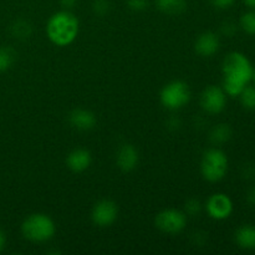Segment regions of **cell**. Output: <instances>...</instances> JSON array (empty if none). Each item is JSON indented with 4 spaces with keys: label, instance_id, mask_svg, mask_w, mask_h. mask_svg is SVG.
<instances>
[{
    "label": "cell",
    "instance_id": "cell-1",
    "mask_svg": "<svg viewBox=\"0 0 255 255\" xmlns=\"http://www.w3.org/2000/svg\"><path fill=\"white\" fill-rule=\"evenodd\" d=\"M79 32V20L67 10L52 15L46 25L47 37L57 46L70 45Z\"/></svg>",
    "mask_w": 255,
    "mask_h": 255
},
{
    "label": "cell",
    "instance_id": "cell-2",
    "mask_svg": "<svg viewBox=\"0 0 255 255\" xmlns=\"http://www.w3.org/2000/svg\"><path fill=\"white\" fill-rule=\"evenodd\" d=\"M22 234L31 242H46L54 237L56 227L52 219L46 214L35 213L27 217L21 226Z\"/></svg>",
    "mask_w": 255,
    "mask_h": 255
},
{
    "label": "cell",
    "instance_id": "cell-3",
    "mask_svg": "<svg viewBox=\"0 0 255 255\" xmlns=\"http://www.w3.org/2000/svg\"><path fill=\"white\" fill-rule=\"evenodd\" d=\"M201 171L207 181H221L228 171V158L226 153L218 148H209L203 154Z\"/></svg>",
    "mask_w": 255,
    "mask_h": 255
},
{
    "label": "cell",
    "instance_id": "cell-4",
    "mask_svg": "<svg viewBox=\"0 0 255 255\" xmlns=\"http://www.w3.org/2000/svg\"><path fill=\"white\" fill-rule=\"evenodd\" d=\"M223 72L226 79L237 80L247 85L253 77L254 71L249 60L243 54L232 52L224 59Z\"/></svg>",
    "mask_w": 255,
    "mask_h": 255
},
{
    "label": "cell",
    "instance_id": "cell-5",
    "mask_svg": "<svg viewBox=\"0 0 255 255\" xmlns=\"http://www.w3.org/2000/svg\"><path fill=\"white\" fill-rule=\"evenodd\" d=\"M191 99V90L183 81H172L162 89L161 102L169 110L182 109Z\"/></svg>",
    "mask_w": 255,
    "mask_h": 255
},
{
    "label": "cell",
    "instance_id": "cell-6",
    "mask_svg": "<svg viewBox=\"0 0 255 255\" xmlns=\"http://www.w3.org/2000/svg\"><path fill=\"white\" fill-rule=\"evenodd\" d=\"M186 226L187 216L177 209H164L156 217V227L163 233L178 234L186 228Z\"/></svg>",
    "mask_w": 255,
    "mask_h": 255
},
{
    "label": "cell",
    "instance_id": "cell-7",
    "mask_svg": "<svg viewBox=\"0 0 255 255\" xmlns=\"http://www.w3.org/2000/svg\"><path fill=\"white\" fill-rule=\"evenodd\" d=\"M117 214H119V208H117L116 203L110 199H102L94 206L91 218L97 227L105 228V227H110L115 223V221L117 219Z\"/></svg>",
    "mask_w": 255,
    "mask_h": 255
},
{
    "label": "cell",
    "instance_id": "cell-8",
    "mask_svg": "<svg viewBox=\"0 0 255 255\" xmlns=\"http://www.w3.org/2000/svg\"><path fill=\"white\" fill-rule=\"evenodd\" d=\"M227 104L226 92L217 86H209L202 92L201 105L204 111L209 114H219L224 110Z\"/></svg>",
    "mask_w": 255,
    "mask_h": 255
},
{
    "label": "cell",
    "instance_id": "cell-9",
    "mask_svg": "<svg viewBox=\"0 0 255 255\" xmlns=\"http://www.w3.org/2000/svg\"><path fill=\"white\" fill-rule=\"evenodd\" d=\"M207 212L209 216L217 221L228 218L233 212V203L226 194H213L207 202Z\"/></svg>",
    "mask_w": 255,
    "mask_h": 255
},
{
    "label": "cell",
    "instance_id": "cell-10",
    "mask_svg": "<svg viewBox=\"0 0 255 255\" xmlns=\"http://www.w3.org/2000/svg\"><path fill=\"white\" fill-rule=\"evenodd\" d=\"M70 125L79 131H90L96 126V116L94 112L85 109H75L69 116Z\"/></svg>",
    "mask_w": 255,
    "mask_h": 255
},
{
    "label": "cell",
    "instance_id": "cell-11",
    "mask_svg": "<svg viewBox=\"0 0 255 255\" xmlns=\"http://www.w3.org/2000/svg\"><path fill=\"white\" fill-rule=\"evenodd\" d=\"M92 157L90 151L85 148H76L69 153L66 158V164L72 172L76 173H81V172L86 171L90 166H91Z\"/></svg>",
    "mask_w": 255,
    "mask_h": 255
},
{
    "label": "cell",
    "instance_id": "cell-12",
    "mask_svg": "<svg viewBox=\"0 0 255 255\" xmlns=\"http://www.w3.org/2000/svg\"><path fill=\"white\" fill-rule=\"evenodd\" d=\"M138 152L132 144H124L117 152V166L125 172H131L138 164Z\"/></svg>",
    "mask_w": 255,
    "mask_h": 255
},
{
    "label": "cell",
    "instance_id": "cell-13",
    "mask_svg": "<svg viewBox=\"0 0 255 255\" xmlns=\"http://www.w3.org/2000/svg\"><path fill=\"white\" fill-rule=\"evenodd\" d=\"M194 47H196V51L198 52L201 56H213L219 49V39L214 32H203V34L199 35L198 39L196 40Z\"/></svg>",
    "mask_w": 255,
    "mask_h": 255
},
{
    "label": "cell",
    "instance_id": "cell-14",
    "mask_svg": "<svg viewBox=\"0 0 255 255\" xmlns=\"http://www.w3.org/2000/svg\"><path fill=\"white\" fill-rule=\"evenodd\" d=\"M236 241L243 249H255V227L243 226L237 231Z\"/></svg>",
    "mask_w": 255,
    "mask_h": 255
},
{
    "label": "cell",
    "instance_id": "cell-15",
    "mask_svg": "<svg viewBox=\"0 0 255 255\" xmlns=\"http://www.w3.org/2000/svg\"><path fill=\"white\" fill-rule=\"evenodd\" d=\"M156 6L159 11L167 15H178L187 9V1L186 0H156Z\"/></svg>",
    "mask_w": 255,
    "mask_h": 255
},
{
    "label": "cell",
    "instance_id": "cell-16",
    "mask_svg": "<svg viewBox=\"0 0 255 255\" xmlns=\"http://www.w3.org/2000/svg\"><path fill=\"white\" fill-rule=\"evenodd\" d=\"M232 137V129L228 125L222 124L214 127L211 132V139L214 143H224Z\"/></svg>",
    "mask_w": 255,
    "mask_h": 255
},
{
    "label": "cell",
    "instance_id": "cell-17",
    "mask_svg": "<svg viewBox=\"0 0 255 255\" xmlns=\"http://www.w3.org/2000/svg\"><path fill=\"white\" fill-rule=\"evenodd\" d=\"M15 52L11 47H0V72H4L12 66Z\"/></svg>",
    "mask_w": 255,
    "mask_h": 255
},
{
    "label": "cell",
    "instance_id": "cell-18",
    "mask_svg": "<svg viewBox=\"0 0 255 255\" xmlns=\"http://www.w3.org/2000/svg\"><path fill=\"white\" fill-rule=\"evenodd\" d=\"M11 32L15 37H20V39L29 37L31 35V25L24 20H17L12 24Z\"/></svg>",
    "mask_w": 255,
    "mask_h": 255
},
{
    "label": "cell",
    "instance_id": "cell-19",
    "mask_svg": "<svg viewBox=\"0 0 255 255\" xmlns=\"http://www.w3.org/2000/svg\"><path fill=\"white\" fill-rule=\"evenodd\" d=\"M246 86L247 85L243 84V82L237 81V80L226 79V77H224V81H223L224 91H226L228 95H231V96H239Z\"/></svg>",
    "mask_w": 255,
    "mask_h": 255
},
{
    "label": "cell",
    "instance_id": "cell-20",
    "mask_svg": "<svg viewBox=\"0 0 255 255\" xmlns=\"http://www.w3.org/2000/svg\"><path fill=\"white\" fill-rule=\"evenodd\" d=\"M239 96H241L242 104L246 109L255 110V87L246 86Z\"/></svg>",
    "mask_w": 255,
    "mask_h": 255
},
{
    "label": "cell",
    "instance_id": "cell-21",
    "mask_svg": "<svg viewBox=\"0 0 255 255\" xmlns=\"http://www.w3.org/2000/svg\"><path fill=\"white\" fill-rule=\"evenodd\" d=\"M241 25L248 34H255V11H249L242 16Z\"/></svg>",
    "mask_w": 255,
    "mask_h": 255
},
{
    "label": "cell",
    "instance_id": "cell-22",
    "mask_svg": "<svg viewBox=\"0 0 255 255\" xmlns=\"http://www.w3.org/2000/svg\"><path fill=\"white\" fill-rule=\"evenodd\" d=\"M127 6L132 11H143L148 7V0H127Z\"/></svg>",
    "mask_w": 255,
    "mask_h": 255
},
{
    "label": "cell",
    "instance_id": "cell-23",
    "mask_svg": "<svg viewBox=\"0 0 255 255\" xmlns=\"http://www.w3.org/2000/svg\"><path fill=\"white\" fill-rule=\"evenodd\" d=\"M110 10V2L107 0H95L94 2V11L97 15H105L109 12Z\"/></svg>",
    "mask_w": 255,
    "mask_h": 255
},
{
    "label": "cell",
    "instance_id": "cell-24",
    "mask_svg": "<svg viewBox=\"0 0 255 255\" xmlns=\"http://www.w3.org/2000/svg\"><path fill=\"white\" fill-rule=\"evenodd\" d=\"M201 203L197 199H189L186 203V212L189 214V216H197L201 212Z\"/></svg>",
    "mask_w": 255,
    "mask_h": 255
},
{
    "label": "cell",
    "instance_id": "cell-25",
    "mask_svg": "<svg viewBox=\"0 0 255 255\" xmlns=\"http://www.w3.org/2000/svg\"><path fill=\"white\" fill-rule=\"evenodd\" d=\"M211 2L217 9H228L236 2V0H211Z\"/></svg>",
    "mask_w": 255,
    "mask_h": 255
},
{
    "label": "cell",
    "instance_id": "cell-26",
    "mask_svg": "<svg viewBox=\"0 0 255 255\" xmlns=\"http://www.w3.org/2000/svg\"><path fill=\"white\" fill-rule=\"evenodd\" d=\"M77 0H61V5L65 9H72L76 5Z\"/></svg>",
    "mask_w": 255,
    "mask_h": 255
},
{
    "label": "cell",
    "instance_id": "cell-27",
    "mask_svg": "<svg viewBox=\"0 0 255 255\" xmlns=\"http://www.w3.org/2000/svg\"><path fill=\"white\" fill-rule=\"evenodd\" d=\"M5 243H6V237H5L4 232H2L1 229H0V252H1L2 249H4Z\"/></svg>",
    "mask_w": 255,
    "mask_h": 255
},
{
    "label": "cell",
    "instance_id": "cell-28",
    "mask_svg": "<svg viewBox=\"0 0 255 255\" xmlns=\"http://www.w3.org/2000/svg\"><path fill=\"white\" fill-rule=\"evenodd\" d=\"M248 201H249V203L255 204V188H253L251 192H249Z\"/></svg>",
    "mask_w": 255,
    "mask_h": 255
},
{
    "label": "cell",
    "instance_id": "cell-29",
    "mask_svg": "<svg viewBox=\"0 0 255 255\" xmlns=\"http://www.w3.org/2000/svg\"><path fill=\"white\" fill-rule=\"evenodd\" d=\"M246 2L247 6L252 7V9H255V0H243Z\"/></svg>",
    "mask_w": 255,
    "mask_h": 255
},
{
    "label": "cell",
    "instance_id": "cell-30",
    "mask_svg": "<svg viewBox=\"0 0 255 255\" xmlns=\"http://www.w3.org/2000/svg\"><path fill=\"white\" fill-rule=\"evenodd\" d=\"M253 76H254V79H255V71L253 72Z\"/></svg>",
    "mask_w": 255,
    "mask_h": 255
}]
</instances>
